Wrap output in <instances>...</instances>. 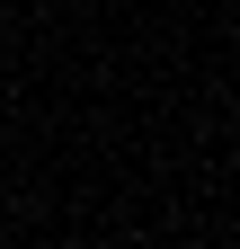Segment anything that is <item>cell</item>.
Segmentation results:
<instances>
[{"instance_id":"1","label":"cell","mask_w":240,"mask_h":249,"mask_svg":"<svg viewBox=\"0 0 240 249\" xmlns=\"http://www.w3.org/2000/svg\"><path fill=\"white\" fill-rule=\"evenodd\" d=\"M0 27H9V0H0Z\"/></svg>"}]
</instances>
